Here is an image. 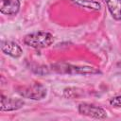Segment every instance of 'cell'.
Here are the masks:
<instances>
[{
    "label": "cell",
    "instance_id": "cell-8",
    "mask_svg": "<svg viewBox=\"0 0 121 121\" xmlns=\"http://www.w3.org/2000/svg\"><path fill=\"white\" fill-rule=\"evenodd\" d=\"M109 11L115 20H121V0H105Z\"/></svg>",
    "mask_w": 121,
    "mask_h": 121
},
{
    "label": "cell",
    "instance_id": "cell-9",
    "mask_svg": "<svg viewBox=\"0 0 121 121\" xmlns=\"http://www.w3.org/2000/svg\"><path fill=\"white\" fill-rule=\"evenodd\" d=\"M73 3H75L77 6L91 9V10H99L100 9V4L95 1H90V0H72Z\"/></svg>",
    "mask_w": 121,
    "mask_h": 121
},
{
    "label": "cell",
    "instance_id": "cell-5",
    "mask_svg": "<svg viewBox=\"0 0 121 121\" xmlns=\"http://www.w3.org/2000/svg\"><path fill=\"white\" fill-rule=\"evenodd\" d=\"M1 50L5 54H7L12 58H19L23 53L21 47L17 43L10 42V41H2L1 42Z\"/></svg>",
    "mask_w": 121,
    "mask_h": 121
},
{
    "label": "cell",
    "instance_id": "cell-4",
    "mask_svg": "<svg viewBox=\"0 0 121 121\" xmlns=\"http://www.w3.org/2000/svg\"><path fill=\"white\" fill-rule=\"evenodd\" d=\"M78 112L82 115H86V116L96 118V119H104L107 117V112L102 108L95 105L87 104V103L79 104Z\"/></svg>",
    "mask_w": 121,
    "mask_h": 121
},
{
    "label": "cell",
    "instance_id": "cell-10",
    "mask_svg": "<svg viewBox=\"0 0 121 121\" xmlns=\"http://www.w3.org/2000/svg\"><path fill=\"white\" fill-rule=\"evenodd\" d=\"M110 104L114 107H121V95L114 96L110 100Z\"/></svg>",
    "mask_w": 121,
    "mask_h": 121
},
{
    "label": "cell",
    "instance_id": "cell-1",
    "mask_svg": "<svg viewBox=\"0 0 121 121\" xmlns=\"http://www.w3.org/2000/svg\"><path fill=\"white\" fill-rule=\"evenodd\" d=\"M54 39L53 36L48 32L39 31V32H33L30 34H27L24 38V43L33 48L41 49L45 48L53 43Z\"/></svg>",
    "mask_w": 121,
    "mask_h": 121
},
{
    "label": "cell",
    "instance_id": "cell-7",
    "mask_svg": "<svg viewBox=\"0 0 121 121\" xmlns=\"http://www.w3.org/2000/svg\"><path fill=\"white\" fill-rule=\"evenodd\" d=\"M23 105H24V101L21 99L9 98L4 95H1V104H0L1 111H15L23 107Z\"/></svg>",
    "mask_w": 121,
    "mask_h": 121
},
{
    "label": "cell",
    "instance_id": "cell-6",
    "mask_svg": "<svg viewBox=\"0 0 121 121\" xmlns=\"http://www.w3.org/2000/svg\"><path fill=\"white\" fill-rule=\"evenodd\" d=\"M0 10L3 14L14 15L19 11V0H0Z\"/></svg>",
    "mask_w": 121,
    "mask_h": 121
},
{
    "label": "cell",
    "instance_id": "cell-3",
    "mask_svg": "<svg viewBox=\"0 0 121 121\" xmlns=\"http://www.w3.org/2000/svg\"><path fill=\"white\" fill-rule=\"evenodd\" d=\"M52 69L58 73L62 74H81V75H88V74H98L99 70L90 67V66H74L71 64L60 63L55 64L52 66Z\"/></svg>",
    "mask_w": 121,
    "mask_h": 121
},
{
    "label": "cell",
    "instance_id": "cell-2",
    "mask_svg": "<svg viewBox=\"0 0 121 121\" xmlns=\"http://www.w3.org/2000/svg\"><path fill=\"white\" fill-rule=\"evenodd\" d=\"M18 94L24 97L34 99V100H41L46 95V89L43 85L40 83H34L26 86H22L18 88Z\"/></svg>",
    "mask_w": 121,
    "mask_h": 121
}]
</instances>
